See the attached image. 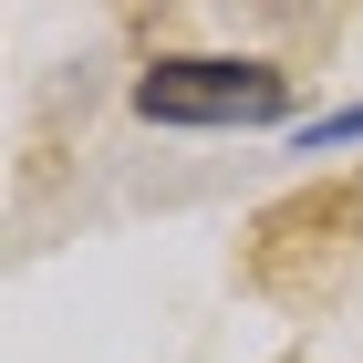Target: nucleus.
Returning <instances> with one entry per match:
<instances>
[{
    "label": "nucleus",
    "instance_id": "f257e3e1",
    "mask_svg": "<svg viewBox=\"0 0 363 363\" xmlns=\"http://www.w3.org/2000/svg\"><path fill=\"white\" fill-rule=\"evenodd\" d=\"M291 104L280 62H239V52H177V62H145L135 114L156 125H270Z\"/></svg>",
    "mask_w": 363,
    "mask_h": 363
},
{
    "label": "nucleus",
    "instance_id": "f03ea898",
    "mask_svg": "<svg viewBox=\"0 0 363 363\" xmlns=\"http://www.w3.org/2000/svg\"><path fill=\"white\" fill-rule=\"evenodd\" d=\"M342 135H363V104H353V114H333V125H311V156H322V145H342Z\"/></svg>",
    "mask_w": 363,
    "mask_h": 363
}]
</instances>
